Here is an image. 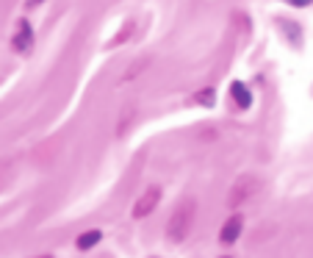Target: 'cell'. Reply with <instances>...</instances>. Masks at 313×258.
<instances>
[{"instance_id": "obj_1", "label": "cell", "mask_w": 313, "mask_h": 258, "mask_svg": "<svg viewBox=\"0 0 313 258\" xmlns=\"http://www.w3.org/2000/svg\"><path fill=\"white\" fill-rule=\"evenodd\" d=\"M194 211H197V206H194L191 197H183L178 203V208L172 211V219H169V225H167V236L172 239V242H183V239L188 236L191 222H194Z\"/></svg>"}, {"instance_id": "obj_2", "label": "cell", "mask_w": 313, "mask_h": 258, "mask_svg": "<svg viewBox=\"0 0 313 258\" xmlns=\"http://www.w3.org/2000/svg\"><path fill=\"white\" fill-rule=\"evenodd\" d=\"M158 200H161V189H158V186H150V189H144V195H141L139 200L133 203V216H136V219L147 216L152 208L158 206Z\"/></svg>"}, {"instance_id": "obj_6", "label": "cell", "mask_w": 313, "mask_h": 258, "mask_svg": "<svg viewBox=\"0 0 313 258\" xmlns=\"http://www.w3.org/2000/svg\"><path fill=\"white\" fill-rule=\"evenodd\" d=\"M28 48H31V28H28V25H22L20 28V33H17V36H14V50H28Z\"/></svg>"}, {"instance_id": "obj_8", "label": "cell", "mask_w": 313, "mask_h": 258, "mask_svg": "<svg viewBox=\"0 0 313 258\" xmlns=\"http://www.w3.org/2000/svg\"><path fill=\"white\" fill-rule=\"evenodd\" d=\"M291 3H297V6H305V3H310V0H291Z\"/></svg>"}, {"instance_id": "obj_5", "label": "cell", "mask_w": 313, "mask_h": 258, "mask_svg": "<svg viewBox=\"0 0 313 258\" xmlns=\"http://www.w3.org/2000/svg\"><path fill=\"white\" fill-rule=\"evenodd\" d=\"M230 95H233V100L239 103V105H244V108H247V105H250V100H252L244 84H233V86H230Z\"/></svg>"}, {"instance_id": "obj_10", "label": "cell", "mask_w": 313, "mask_h": 258, "mask_svg": "<svg viewBox=\"0 0 313 258\" xmlns=\"http://www.w3.org/2000/svg\"><path fill=\"white\" fill-rule=\"evenodd\" d=\"M42 258H50V255H42Z\"/></svg>"}, {"instance_id": "obj_4", "label": "cell", "mask_w": 313, "mask_h": 258, "mask_svg": "<svg viewBox=\"0 0 313 258\" xmlns=\"http://www.w3.org/2000/svg\"><path fill=\"white\" fill-rule=\"evenodd\" d=\"M239 233H241V216L233 214V216H230V219L222 225L219 239H222V242H236V239H239Z\"/></svg>"}, {"instance_id": "obj_9", "label": "cell", "mask_w": 313, "mask_h": 258, "mask_svg": "<svg viewBox=\"0 0 313 258\" xmlns=\"http://www.w3.org/2000/svg\"><path fill=\"white\" fill-rule=\"evenodd\" d=\"M36 3H39V0H31V6H36Z\"/></svg>"}, {"instance_id": "obj_3", "label": "cell", "mask_w": 313, "mask_h": 258, "mask_svg": "<svg viewBox=\"0 0 313 258\" xmlns=\"http://www.w3.org/2000/svg\"><path fill=\"white\" fill-rule=\"evenodd\" d=\"M255 186H258V180L252 178V175H250V178H241L239 183H236L233 195H230V203H233V206H239V203L244 200V197H250V195H252V189H255Z\"/></svg>"}, {"instance_id": "obj_7", "label": "cell", "mask_w": 313, "mask_h": 258, "mask_svg": "<svg viewBox=\"0 0 313 258\" xmlns=\"http://www.w3.org/2000/svg\"><path fill=\"white\" fill-rule=\"evenodd\" d=\"M97 242H100V231H86V233H81V239H78V250H89Z\"/></svg>"}]
</instances>
